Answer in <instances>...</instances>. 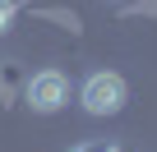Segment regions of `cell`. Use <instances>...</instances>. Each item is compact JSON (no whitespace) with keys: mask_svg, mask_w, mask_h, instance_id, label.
Returning a JSON list of instances; mask_svg holds the SVG:
<instances>
[{"mask_svg":"<svg viewBox=\"0 0 157 152\" xmlns=\"http://www.w3.org/2000/svg\"><path fill=\"white\" fill-rule=\"evenodd\" d=\"M78 102H83V111H88V115H116V111H125L129 88H125L120 74L102 69V74H88V79H83V88H78Z\"/></svg>","mask_w":157,"mask_h":152,"instance_id":"obj_1","label":"cell"},{"mask_svg":"<svg viewBox=\"0 0 157 152\" xmlns=\"http://www.w3.org/2000/svg\"><path fill=\"white\" fill-rule=\"evenodd\" d=\"M65 102H69V83L60 79L56 69H46V74H33V79H28V106H33V111L51 115V111H60Z\"/></svg>","mask_w":157,"mask_h":152,"instance_id":"obj_2","label":"cell"},{"mask_svg":"<svg viewBox=\"0 0 157 152\" xmlns=\"http://www.w3.org/2000/svg\"><path fill=\"white\" fill-rule=\"evenodd\" d=\"M14 28V0H0V32Z\"/></svg>","mask_w":157,"mask_h":152,"instance_id":"obj_3","label":"cell"},{"mask_svg":"<svg viewBox=\"0 0 157 152\" xmlns=\"http://www.w3.org/2000/svg\"><path fill=\"white\" fill-rule=\"evenodd\" d=\"M83 152H97V147H83Z\"/></svg>","mask_w":157,"mask_h":152,"instance_id":"obj_4","label":"cell"}]
</instances>
